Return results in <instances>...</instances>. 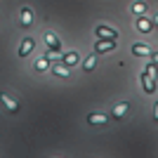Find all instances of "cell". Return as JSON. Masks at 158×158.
<instances>
[{"label":"cell","instance_id":"10","mask_svg":"<svg viewBox=\"0 0 158 158\" xmlns=\"http://www.w3.org/2000/svg\"><path fill=\"white\" fill-rule=\"evenodd\" d=\"M33 24V12H31V7H24L21 10V26H31Z\"/></svg>","mask_w":158,"mask_h":158},{"label":"cell","instance_id":"12","mask_svg":"<svg viewBox=\"0 0 158 158\" xmlns=\"http://www.w3.org/2000/svg\"><path fill=\"white\" fill-rule=\"evenodd\" d=\"M125 113H127V104L125 102H120V104L113 106V118H123Z\"/></svg>","mask_w":158,"mask_h":158},{"label":"cell","instance_id":"13","mask_svg":"<svg viewBox=\"0 0 158 158\" xmlns=\"http://www.w3.org/2000/svg\"><path fill=\"white\" fill-rule=\"evenodd\" d=\"M61 61H64L66 66H73V64H78V52H66L64 57H61Z\"/></svg>","mask_w":158,"mask_h":158},{"label":"cell","instance_id":"6","mask_svg":"<svg viewBox=\"0 0 158 158\" xmlns=\"http://www.w3.org/2000/svg\"><path fill=\"white\" fill-rule=\"evenodd\" d=\"M33 47H35L33 38H24L21 40V47H19V57H28V54L33 52Z\"/></svg>","mask_w":158,"mask_h":158},{"label":"cell","instance_id":"2","mask_svg":"<svg viewBox=\"0 0 158 158\" xmlns=\"http://www.w3.org/2000/svg\"><path fill=\"white\" fill-rule=\"evenodd\" d=\"M43 40H45V45H47V50L52 54H59L61 52V43H59V38L54 35L52 31H45V35H43Z\"/></svg>","mask_w":158,"mask_h":158},{"label":"cell","instance_id":"18","mask_svg":"<svg viewBox=\"0 0 158 158\" xmlns=\"http://www.w3.org/2000/svg\"><path fill=\"white\" fill-rule=\"evenodd\" d=\"M153 24H156V26H158V14H156V19H153Z\"/></svg>","mask_w":158,"mask_h":158},{"label":"cell","instance_id":"3","mask_svg":"<svg viewBox=\"0 0 158 158\" xmlns=\"http://www.w3.org/2000/svg\"><path fill=\"white\" fill-rule=\"evenodd\" d=\"M111 50H116V40H106V38H99L97 43H94V52H97V54L111 52Z\"/></svg>","mask_w":158,"mask_h":158},{"label":"cell","instance_id":"16","mask_svg":"<svg viewBox=\"0 0 158 158\" xmlns=\"http://www.w3.org/2000/svg\"><path fill=\"white\" fill-rule=\"evenodd\" d=\"M94 66H97V57L90 54V57L85 59V64H83V69H85V71H94Z\"/></svg>","mask_w":158,"mask_h":158},{"label":"cell","instance_id":"15","mask_svg":"<svg viewBox=\"0 0 158 158\" xmlns=\"http://www.w3.org/2000/svg\"><path fill=\"white\" fill-rule=\"evenodd\" d=\"M132 12H135V14H144V12H146V2H144V0L132 2Z\"/></svg>","mask_w":158,"mask_h":158},{"label":"cell","instance_id":"4","mask_svg":"<svg viewBox=\"0 0 158 158\" xmlns=\"http://www.w3.org/2000/svg\"><path fill=\"white\" fill-rule=\"evenodd\" d=\"M94 33H97V38H106V40H116L118 38V31H113L111 26H104V24H99V26L94 28Z\"/></svg>","mask_w":158,"mask_h":158},{"label":"cell","instance_id":"8","mask_svg":"<svg viewBox=\"0 0 158 158\" xmlns=\"http://www.w3.org/2000/svg\"><path fill=\"white\" fill-rule=\"evenodd\" d=\"M69 71H71V66H66L64 61L52 66V73H54V76H61V78H66V76H69Z\"/></svg>","mask_w":158,"mask_h":158},{"label":"cell","instance_id":"14","mask_svg":"<svg viewBox=\"0 0 158 158\" xmlns=\"http://www.w3.org/2000/svg\"><path fill=\"white\" fill-rule=\"evenodd\" d=\"M50 64H52V61H50V57H43V59H38L35 61V71H47V69H50Z\"/></svg>","mask_w":158,"mask_h":158},{"label":"cell","instance_id":"1","mask_svg":"<svg viewBox=\"0 0 158 158\" xmlns=\"http://www.w3.org/2000/svg\"><path fill=\"white\" fill-rule=\"evenodd\" d=\"M139 78H142V85H144V92H146V94H153V92H156V83H158V61H153V59L149 61Z\"/></svg>","mask_w":158,"mask_h":158},{"label":"cell","instance_id":"7","mask_svg":"<svg viewBox=\"0 0 158 158\" xmlns=\"http://www.w3.org/2000/svg\"><path fill=\"white\" fill-rule=\"evenodd\" d=\"M135 28H137L139 33H149V31L153 28V24H151L149 19H144V17H139V19H137V24H135Z\"/></svg>","mask_w":158,"mask_h":158},{"label":"cell","instance_id":"11","mask_svg":"<svg viewBox=\"0 0 158 158\" xmlns=\"http://www.w3.org/2000/svg\"><path fill=\"white\" fill-rule=\"evenodd\" d=\"M0 99L5 102V106H7V109H10L12 113H17V111H19V104H17V102H14V99L10 97V94H0Z\"/></svg>","mask_w":158,"mask_h":158},{"label":"cell","instance_id":"5","mask_svg":"<svg viewBox=\"0 0 158 158\" xmlns=\"http://www.w3.org/2000/svg\"><path fill=\"white\" fill-rule=\"evenodd\" d=\"M132 54H135V57H151V47L149 45H144V43H135V45H132Z\"/></svg>","mask_w":158,"mask_h":158},{"label":"cell","instance_id":"17","mask_svg":"<svg viewBox=\"0 0 158 158\" xmlns=\"http://www.w3.org/2000/svg\"><path fill=\"white\" fill-rule=\"evenodd\" d=\"M153 120H158V102H156V106H153Z\"/></svg>","mask_w":158,"mask_h":158},{"label":"cell","instance_id":"9","mask_svg":"<svg viewBox=\"0 0 158 158\" xmlns=\"http://www.w3.org/2000/svg\"><path fill=\"white\" fill-rule=\"evenodd\" d=\"M87 123H90V125H104L106 116L104 113H90V116H87Z\"/></svg>","mask_w":158,"mask_h":158}]
</instances>
